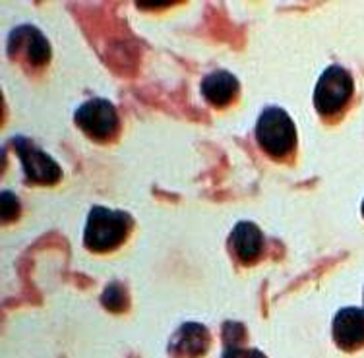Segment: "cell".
Listing matches in <instances>:
<instances>
[{"mask_svg":"<svg viewBox=\"0 0 364 358\" xmlns=\"http://www.w3.org/2000/svg\"><path fill=\"white\" fill-rule=\"evenodd\" d=\"M101 304L111 312H124L130 306V296H128L127 287L120 281H112L107 285L103 295H101Z\"/></svg>","mask_w":364,"mask_h":358,"instance_id":"cell-11","label":"cell"},{"mask_svg":"<svg viewBox=\"0 0 364 358\" xmlns=\"http://www.w3.org/2000/svg\"><path fill=\"white\" fill-rule=\"evenodd\" d=\"M363 217H364V202H363Z\"/></svg>","mask_w":364,"mask_h":358,"instance_id":"cell-15","label":"cell"},{"mask_svg":"<svg viewBox=\"0 0 364 358\" xmlns=\"http://www.w3.org/2000/svg\"><path fill=\"white\" fill-rule=\"evenodd\" d=\"M200 92H202L205 103H210L215 109H225L237 101L238 93H240V82L231 72L213 70L208 76H203Z\"/></svg>","mask_w":364,"mask_h":358,"instance_id":"cell-10","label":"cell"},{"mask_svg":"<svg viewBox=\"0 0 364 358\" xmlns=\"http://www.w3.org/2000/svg\"><path fill=\"white\" fill-rule=\"evenodd\" d=\"M77 128L97 143H109L117 140L120 132V116L117 107L107 99L95 97L77 107L74 113Z\"/></svg>","mask_w":364,"mask_h":358,"instance_id":"cell-4","label":"cell"},{"mask_svg":"<svg viewBox=\"0 0 364 358\" xmlns=\"http://www.w3.org/2000/svg\"><path fill=\"white\" fill-rule=\"evenodd\" d=\"M8 53L16 60L31 66L45 68L50 60V45L47 37L33 26H18L8 39Z\"/></svg>","mask_w":364,"mask_h":358,"instance_id":"cell-6","label":"cell"},{"mask_svg":"<svg viewBox=\"0 0 364 358\" xmlns=\"http://www.w3.org/2000/svg\"><path fill=\"white\" fill-rule=\"evenodd\" d=\"M246 339V330L242 323L225 322L223 325V341L225 349L227 347H240V343Z\"/></svg>","mask_w":364,"mask_h":358,"instance_id":"cell-13","label":"cell"},{"mask_svg":"<svg viewBox=\"0 0 364 358\" xmlns=\"http://www.w3.org/2000/svg\"><path fill=\"white\" fill-rule=\"evenodd\" d=\"M333 343L345 352L364 349V310L349 306L341 308L333 318L331 325Z\"/></svg>","mask_w":364,"mask_h":358,"instance_id":"cell-8","label":"cell"},{"mask_svg":"<svg viewBox=\"0 0 364 358\" xmlns=\"http://www.w3.org/2000/svg\"><path fill=\"white\" fill-rule=\"evenodd\" d=\"M12 148L21 163V169L26 175V183L39 184V186H55L63 180V169L60 165L45 153L41 148L28 140L26 136H16L12 140Z\"/></svg>","mask_w":364,"mask_h":358,"instance_id":"cell-5","label":"cell"},{"mask_svg":"<svg viewBox=\"0 0 364 358\" xmlns=\"http://www.w3.org/2000/svg\"><path fill=\"white\" fill-rule=\"evenodd\" d=\"M221 358H266L258 349H242V347H227Z\"/></svg>","mask_w":364,"mask_h":358,"instance_id":"cell-14","label":"cell"},{"mask_svg":"<svg viewBox=\"0 0 364 358\" xmlns=\"http://www.w3.org/2000/svg\"><path fill=\"white\" fill-rule=\"evenodd\" d=\"M134 229V217L127 211L93 205L84 229V246L90 252L107 254L124 244Z\"/></svg>","mask_w":364,"mask_h":358,"instance_id":"cell-1","label":"cell"},{"mask_svg":"<svg viewBox=\"0 0 364 358\" xmlns=\"http://www.w3.org/2000/svg\"><path fill=\"white\" fill-rule=\"evenodd\" d=\"M0 207H2V221H4V223H10V221H16V219L20 217V200H18V196H16L14 192L2 190Z\"/></svg>","mask_w":364,"mask_h":358,"instance_id":"cell-12","label":"cell"},{"mask_svg":"<svg viewBox=\"0 0 364 358\" xmlns=\"http://www.w3.org/2000/svg\"><path fill=\"white\" fill-rule=\"evenodd\" d=\"M211 335L202 323L188 322L181 325L171 337L168 352L173 358H198L203 357L210 349Z\"/></svg>","mask_w":364,"mask_h":358,"instance_id":"cell-9","label":"cell"},{"mask_svg":"<svg viewBox=\"0 0 364 358\" xmlns=\"http://www.w3.org/2000/svg\"><path fill=\"white\" fill-rule=\"evenodd\" d=\"M259 149L273 161H287L296 149V126L281 107H266L256 122Z\"/></svg>","mask_w":364,"mask_h":358,"instance_id":"cell-2","label":"cell"},{"mask_svg":"<svg viewBox=\"0 0 364 358\" xmlns=\"http://www.w3.org/2000/svg\"><path fill=\"white\" fill-rule=\"evenodd\" d=\"M227 244H229L232 258L240 266H254L264 254L266 239H264L262 229L256 223H252V221H238L237 225L232 227L231 234L227 239Z\"/></svg>","mask_w":364,"mask_h":358,"instance_id":"cell-7","label":"cell"},{"mask_svg":"<svg viewBox=\"0 0 364 358\" xmlns=\"http://www.w3.org/2000/svg\"><path fill=\"white\" fill-rule=\"evenodd\" d=\"M355 93V80L350 72L339 64L328 66L314 90V109L322 119L341 116Z\"/></svg>","mask_w":364,"mask_h":358,"instance_id":"cell-3","label":"cell"}]
</instances>
